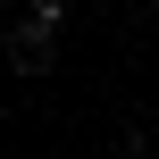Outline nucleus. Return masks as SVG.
Segmentation results:
<instances>
[{
	"instance_id": "obj_1",
	"label": "nucleus",
	"mask_w": 159,
	"mask_h": 159,
	"mask_svg": "<svg viewBox=\"0 0 159 159\" xmlns=\"http://www.w3.org/2000/svg\"><path fill=\"white\" fill-rule=\"evenodd\" d=\"M59 0H34L25 8V25H8V67H25V75H50L59 67Z\"/></svg>"
}]
</instances>
